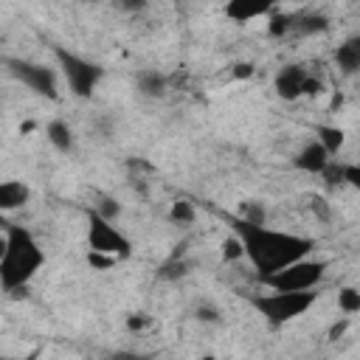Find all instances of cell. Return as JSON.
Returning <instances> with one entry per match:
<instances>
[{
    "label": "cell",
    "mask_w": 360,
    "mask_h": 360,
    "mask_svg": "<svg viewBox=\"0 0 360 360\" xmlns=\"http://www.w3.org/2000/svg\"><path fill=\"white\" fill-rule=\"evenodd\" d=\"M233 233L242 239L245 256L256 267L259 278L281 270L284 264H290L295 259H304L315 248V242L309 236L284 233V231H273L264 225H250L245 219H233Z\"/></svg>",
    "instance_id": "obj_1"
},
{
    "label": "cell",
    "mask_w": 360,
    "mask_h": 360,
    "mask_svg": "<svg viewBox=\"0 0 360 360\" xmlns=\"http://www.w3.org/2000/svg\"><path fill=\"white\" fill-rule=\"evenodd\" d=\"M42 262H45V253L37 245V239L31 236V231L22 228V225H8L6 253L0 259V284H3V290H8V292L22 290L34 278V273L42 267Z\"/></svg>",
    "instance_id": "obj_2"
},
{
    "label": "cell",
    "mask_w": 360,
    "mask_h": 360,
    "mask_svg": "<svg viewBox=\"0 0 360 360\" xmlns=\"http://www.w3.org/2000/svg\"><path fill=\"white\" fill-rule=\"evenodd\" d=\"M318 292L309 290H276V292H264V295H256L250 298V304L270 321V323H287L298 315H304L312 304H315Z\"/></svg>",
    "instance_id": "obj_3"
},
{
    "label": "cell",
    "mask_w": 360,
    "mask_h": 360,
    "mask_svg": "<svg viewBox=\"0 0 360 360\" xmlns=\"http://www.w3.org/2000/svg\"><path fill=\"white\" fill-rule=\"evenodd\" d=\"M326 267H329V262L307 259V256H304V259H295V262L284 264L281 270L264 276L262 281H264L270 290H309V287H315V284L323 278Z\"/></svg>",
    "instance_id": "obj_4"
},
{
    "label": "cell",
    "mask_w": 360,
    "mask_h": 360,
    "mask_svg": "<svg viewBox=\"0 0 360 360\" xmlns=\"http://www.w3.org/2000/svg\"><path fill=\"white\" fill-rule=\"evenodd\" d=\"M53 53H56V62H59V68H62V73L68 79V87L79 98H87L96 90V84L101 82L104 68L90 62V59H82V56H76V53H70L65 48H53Z\"/></svg>",
    "instance_id": "obj_5"
},
{
    "label": "cell",
    "mask_w": 360,
    "mask_h": 360,
    "mask_svg": "<svg viewBox=\"0 0 360 360\" xmlns=\"http://www.w3.org/2000/svg\"><path fill=\"white\" fill-rule=\"evenodd\" d=\"M90 228H87V245H90V250H98V253H110V256H115V259H124V256H129V239L110 222V219H104V217H98L96 211L90 214Z\"/></svg>",
    "instance_id": "obj_6"
},
{
    "label": "cell",
    "mask_w": 360,
    "mask_h": 360,
    "mask_svg": "<svg viewBox=\"0 0 360 360\" xmlns=\"http://www.w3.org/2000/svg\"><path fill=\"white\" fill-rule=\"evenodd\" d=\"M6 65L34 93H39L45 98H56L59 96L56 93V73L51 68H42V65H34V62H22V59H6Z\"/></svg>",
    "instance_id": "obj_7"
},
{
    "label": "cell",
    "mask_w": 360,
    "mask_h": 360,
    "mask_svg": "<svg viewBox=\"0 0 360 360\" xmlns=\"http://www.w3.org/2000/svg\"><path fill=\"white\" fill-rule=\"evenodd\" d=\"M304 76H307V70H304L301 65H287V68H281V70L276 73V82H273L278 98L295 101V98L301 96V82H304Z\"/></svg>",
    "instance_id": "obj_8"
},
{
    "label": "cell",
    "mask_w": 360,
    "mask_h": 360,
    "mask_svg": "<svg viewBox=\"0 0 360 360\" xmlns=\"http://www.w3.org/2000/svg\"><path fill=\"white\" fill-rule=\"evenodd\" d=\"M276 0H228L225 3V14L233 20V22H248L253 17H262L270 11Z\"/></svg>",
    "instance_id": "obj_9"
},
{
    "label": "cell",
    "mask_w": 360,
    "mask_h": 360,
    "mask_svg": "<svg viewBox=\"0 0 360 360\" xmlns=\"http://www.w3.org/2000/svg\"><path fill=\"white\" fill-rule=\"evenodd\" d=\"M332 155L318 143V141H312V143H307L298 155H295V169H301V172H309V174H318L323 166H326V160H329Z\"/></svg>",
    "instance_id": "obj_10"
},
{
    "label": "cell",
    "mask_w": 360,
    "mask_h": 360,
    "mask_svg": "<svg viewBox=\"0 0 360 360\" xmlns=\"http://www.w3.org/2000/svg\"><path fill=\"white\" fill-rule=\"evenodd\" d=\"M31 197V188L22 180H3L0 183V211H14L22 208Z\"/></svg>",
    "instance_id": "obj_11"
},
{
    "label": "cell",
    "mask_w": 360,
    "mask_h": 360,
    "mask_svg": "<svg viewBox=\"0 0 360 360\" xmlns=\"http://www.w3.org/2000/svg\"><path fill=\"white\" fill-rule=\"evenodd\" d=\"M335 62H338V68H340L346 76H354L357 68H360V39L352 37V39H346L343 45H338Z\"/></svg>",
    "instance_id": "obj_12"
},
{
    "label": "cell",
    "mask_w": 360,
    "mask_h": 360,
    "mask_svg": "<svg viewBox=\"0 0 360 360\" xmlns=\"http://www.w3.org/2000/svg\"><path fill=\"white\" fill-rule=\"evenodd\" d=\"M326 28H329V17L321 14V11H307V14L290 20V31H295L301 37H307V34H323Z\"/></svg>",
    "instance_id": "obj_13"
},
{
    "label": "cell",
    "mask_w": 360,
    "mask_h": 360,
    "mask_svg": "<svg viewBox=\"0 0 360 360\" xmlns=\"http://www.w3.org/2000/svg\"><path fill=\"white\" fill-rule=\"evenodd\" d=\"M135 87L146 98H163L166 96V76L158 70H141L135 76Z\"/></svg>",
    "instance_id": "obj_14"
},
{
    "label": "cell",
    "mask_w": 360,
    "mask_h": 360,
    "mask_svg": "<svg viewBox=\"0 0 360 360\" xmlns=\"http://www.w3.org/2000/svg\"><path fill=\"white\" fill-rule=\"evenodd\" d=\"M45 135H48V141L59 149V152H70L73 149V129L65 124V121H51L48 127H45Z\"/></svg>",
    "instance_id": "obj_15"
},
{
    "label": "cell",
    "mask_w": 360,
    "mask_h": 360,
    "mask_svg": "<svg viewBox=\"0 0 360 360\" xmlns=\"http://www.w3.org/2000/svg\"><path fill=\"white\" fill-rule=\"evenodd\" d=\"M315 135H318V143L329 152V155H338V149L343 146L346 141V132L340 127H329V124H318L315 127Z\"/></svg>",
    "instance_id": "obj_16"
},
{
    "label": "cell",
    "mask_w": 360,
    "mask_h": 360,
    "mask_svg": "<svg viewBox=\"0 0 360 360\" xmlns=\"http://www.w3.org/2000/svg\"><path fill=\"white\" fill-rule=\"evenodd\" d=\"M183 276H188V262L180 256V259H174V256H169L166 262H163V267L158 270V278H163V281H177V278H183Z\"/></svg>",
    "instance_id": "obj_17"
},
{
    "label": "cell",
    "mask_w": 360,
    "mask_h": 360,
    "mask_svg": "<svg viewBox=\"0 0 360 360\" xmlns=\"http://www.w3.org/2000/svg\"><path fill=\"white\" fill-rule=\"evenodd\" d=\"M194 217H197V211H194V205L188 200H174L172 208H169V219L174 225H191Z\"/></svg>",
    "instance_id": "obj_18"
},
{
    "label": "cell",
    "mask_w": 360,
    "mask_h": 360,
    "mask_svg": "<svg viewBox=\"0 0 360 360\" xmlns=\"http://www.w3.org/2000/svg\"><path fill=\"white\" fill-rule=\"evenodd\" d=\"M236 219H245V222H250V225H264V205H262L259 200H242Z\"/></svg>",
    "instance_id": "obj_19"
},
{
    "label": "cell",
    "mask_w": 360,
    "mask_h": 360,
    "mask_svg": "<svg viewBox=\"0 0 360 360\" xmlns=\"http://www.w3.org/2000/svg\"><path fill=\"white\" fill-rule=\"evenodd\" d=\"M338 307H340L346 315L360 312V292H357L354 287H343V290L338 292Z\"/></svg>",
    "instance_id": "obj_20"
},
{
    "label": "cell",
    "mask_w": 360,
    "mask_h": 360,
    "mask_svg": "<svg viewBox=\"0 0 360 360\" xmlns=\"http://www.w3.org/2000/svg\"><path fill=\"white\" fill-rule=\"evenodd\" d=\"M321 177H323V183L329 186V188H335V186H340L343 183V163H332V158L326 160V166L318 172Z\"/></svg>",
    "instance_id": "obj_21"
},
{
    "label": "cell",
    "mask_w": 360,
    "mask_h": 360,
    "mask_svg": "<svg viewBox=\"0 0 360 360\" xmlns=\"http://www.w3.org/2000/svg\"><path fill=\"white\" fill-rule=\"evenodd\" d=\"M242 256H245L242 239H239L236 233H231V236L222 242V259H225V262H236V259H242Z\"/></svg>",
    "instance_id": "obj_22"
},
{
    "label": "cell",
    "mask_w": 360,
    "mask_h": 360,
    "mask_svg": "<svg viewBox=\"0 0 360 360\" xmlns=\"http://www.w3.org/2000/svg\"><path fill=\"white\" fill-rule=\"evenodd\" d=\"M96 214L112 222V219H118V217H121V202H118V200H112V197H101V200H98Z\"/></svg>",
    "instance_id": "obj_23"
},
{
    "label": "cell",
    "mask_w": 360,
    "mask_h": 360,
    "mask_svg": "<svg viewBox=\"0 0 360 360\" xmlns=\"http://www.w3.org/2000/svg\"><path fill=\"white\" fill-rule=\"evenodd\" d=\"M194 318L202 321V323H219V309L211 307V304H200V307L194 309Z\"/></svg>",
    "instance_id": "obj_24"
},
{
    "label": "cell",
    "mask_w": 360,
    "mask_h": 360,
    "mask_svg": "<svg viewBox=\"0 0 360 360\" xmlns=\"http://www.w3.org/2000/svg\"><path fill=\"white\" fill-rule=\"evenodd\" d=\"M323 93V82L318 79V76H304V82H301V96H321Z\"/></svg>",
    "instance_id": "obj_25"
},
{
    "label": "cell",
    "mask_w": 360,
    "mask_h": 360,
    "mask_svg": "<svg viewBox=\"0 0 360 360\" xmlns=\"http://www.w3.org/2000/svg\"><path fill=\"white\" fill-rule=\"evenodd\" d=\"M87 262H90L93 267H112V264H115V256H110V253H98V250H90V253H87Z\"/></svg>",
    "instance_id": "obj_26"
},
{
    "label": "cell",
    "mask_w": 360,
    "mask_h": 360,
    "mask_svg": "<svg viewBox=\"0 0 360 360\" xmlns=\"http://www.w3.org/2000/svg\"><path fill=\"white\" fill-rule=\"evenodd\" d=\"M115 6L121 11H127V14H138V11H143L149 6V0H115Z\"/></svg>",
    "instance_id": "obj_27"
},
{
    "label": "cell",
    "mask_w": 360,
    "mask_h": 360,
    "mask_svg": "<svg viewBox=\"0 0 360 360\" xmlns=\"http://www.w3.org/2000/svg\"><path fill=\"white\" fill-rule=\"evenodd\" d=\"M343 183H349V186H360V166H354V163H343Z\"/></svg>",
    "instance_id": "obj_28"
},
{
    "label": "cell",
    "mask_w": 360,
    "mask_h": 360,
    "mask_svg": "<svg viewBox=\"0 0 360 360\" xmlns=\"http://www.w3.org/2000/svg\"><path fill=\"white\" fill-rule=\"evenodd\" d=\"M290 31V17H273V22H270V34L273 37H281V34H287Z\"/></svg>",
    "instance_id": "obj_29"
},
{
    "label": "cell",
    "mask_w": 360,
    "mask_h": 360,
    "mask_svg": "<svg viewBox=\"0 0 360 360\" xmlns=\"http://www.w3.org/2000/svg\"><path fill=\"white\" fill-rule=\"evenodd\" d=\"M309 208H312V214H315V217H321V219H329V205H326V200H323V197H312Z\"/></svg>",
    "instance_id": "obj_30"
},
{
    "label": "cell",
    "mask_w": 360,
    "mask_h": 360,
    "mask_svg": "<svg viewBox=\"0 0 360 360\" xmlns=\"http://www.w3.org/2000/svg\"><path fill=\"white\" fill-rule=\"evenodd\" d=\"M253 73H256V68H253L250 62H236V65H233V76H236V79H250Z\"/></svg>",
    "instance_id": "obj_31"
},
{
    "label": "cell",
    "mask_w": 360,
    "mask_h": 360,
    "mask_svg": "<svg viewBox=\"0 0 360 360\" xmlns=\"http://www.w3.org/2000/svg\"><path fill=\"white\" fill-rule=\"evenodd\" d=\"M146 323H149V318H146V315H141V312L127 318V329H129V332H138V329H143Z\"/></svg>",
    "instance_id": "obj_32"
},
{
    "label": "cell",
    "mask_w": 360,
    "mask_h": 360,
    "mask_svg": "<svg viewBox=\"0 0 360 360\" xmlns=\"http://www.w3.org/2000/svg\"><path fill=\"white\" fill-rule=\"evenodd\" d=\"M346 329H349V321L343 318V321H338V323H335V326L329 329V335H326V338H329V340H338V338H340V335H343Z\"/></svg>",
    "instance_id": "obj_33"
},
{
    "label": "cell",
    "mask_w": 360,
    "mask_h": 360,
    "mask_svg": "<svg viewBox=\"0 0 360 360\" xmlns=\"http://www.w3.org/2000/svg\"><path fill=\"white\" fill-rule=\"evenodd\" d=\"M340 104H343V93H335V96H332V104H329V107H332V110H338Z\"/></svg>",
    "instance_id": "obj_34"
},
{
    "label": "cell",
    "mask_w": 360,
    "mask_h": 360,
    "mask_svg": "<svg viewBox=\"0 0 360 360\" xmlns=\"http://www.w3.org/2000/svg\"><path fill=\"white\" fill-rule=\"evenodd\" d=\"M3 253H6V236H0V259H3Z\"/></svg>",
    "instance_id": "obj_35"
},
{
    "label": "cell",
    "mask_w": 360,
    "mask_h": 360,
    "mask_svg": "<svg viewBox=\"0 0 360 360\" xmlns=\"http://www.w3.org/2000/svg\"><path fill=\"white\" fill-rule=\"evenodd\" d=\"M177 3H186V0H177Z\"/></svg>",
    "instance_id": "obj_36"
}]
</instances>
